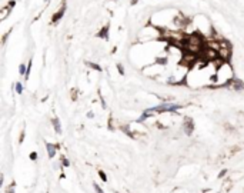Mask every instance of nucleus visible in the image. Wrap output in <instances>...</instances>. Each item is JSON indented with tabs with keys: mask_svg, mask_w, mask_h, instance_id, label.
<instances>
[{
	"mask_svg": "<svg viewBox=\"0 0 244 193\" xmlns=\"http://www.w3.org/2000/svg\"><path fill=\"white\" fill-rule=\"evenodd\" d=\"M181 107H183V104H177V103H174V102H163L159 106L146 109V112L151 113V115H154V113H176Z\"/></svg>",
	"mask_w": 244,
	"mask_h": 193,
	"instance_id": "obj_1",
	"label": "nucleus"
},
{
	"mask_svg": "<svg viewBox=\"0 0 244 193\" xmlns=\"http://www.w3.org/2000/svg\"><path fill=\"white\" fill-rule=\"evenodd\" d=\"M183 132L187 136L193 135V132H194V122H193L191 117H184V120H183Z\"/></svg>",
	"mask_w": 244,
	"mask_h": 193,
	"instance_id": "obj_2",
	"label": "nucleus"
},
{
	"mask_svg": "<svg viewBox=\"0 0 244 193\" xmlns=\"http://www.w3.org/2000/svg\"><path fill=\"white\" fill-rule=\"evenodd\" d=\"M46 150H47L49 159H53L59 150V145H56V143H49V142H47V143H46Z\"/></svg>",
	"mask_w": 244,
	"mask_h": 193,
	"instance_id": "obj_3",
	"label": "nucleus"
},
{
	"mask_svg": "<svg viewBox=\"0 0 244 193\" xmlns=\"http://www.w3.org/2000/svg\"><path fill=\"white\" fill-rule=\"evenodd\" d=\"M64 12H66V4H63V6L60 7L57 12L53 14V17H51V22H53V23H59V22L62 20V17L64 16Z\"/></svg>",
	"mask_w": 244,
	"mask_h": 193,
	"instance_id": "obj_4",
	"label": "nucleus"
},
{
	"mask_svg": "<svg viewBox=\"0 0 244 193\" xmlns=\"http://www.w3.org/2000/svg\"><path fill=\"white\" fill-rule=\"evenodd\" d=\"M228 86H230L233 90H237V92L244 90V82H243V80H238V79H234V80H233Z\"/></svg>",
	"mask_w": 244,
	"mask_h": 193,
	"instance_id": "obj_5",
	"label": "nucleus"
},
{
	"mask_svg": "<svg viewBox=\"0 0 244 193\" xmlns=\"http://www.w3.org/2000/svg\"><path fill=\"white\" fill-rule=\"evenodd\" d=\"M51 124H53V129H54V132H56L57 135H62V133H63L62 124H60V119H59V117H53V119H51Z\"/></svg>",
	"mask_w": 244,
	"mask_h": 193,
	"instance_id": "obj_6",
	"label": "nucleus"
},
{
	"mask_svg": "<svg viewBox=\"0 0 244 193\" xmlns=\"http://www.w3.org/2000/svg\"><path fill=\"white\" fill-rule=\"evenodd\" d=\"M97 37L104 39V40H107V39H109V25H106L104 27H102V29H100V32L97 33Z\"/></svg>",
	"mask_w": 244,
	"mask_h": 193,
	"instance_id": "obj_7",
	"label": "nucleus"
},
{
	"mask_svg": "<svg viewBox=\"0 0 244 193\" xmlns=\"http://www.w3.org/2000/svg\"><path fill=\"white\" fill-rule=\"evenodd\" d=\"M10 13H12V9H10L9 6L3 7V9L0 10V20H1V22H3V20H6V19H7V16H9Z\"/></svg>",
	"mask_w": 244,
	"mask_h": 193,
	"instance_id": "obj_8",
	"label": "nucleus"
},
{
	"mask_svg": "<svg viewBox=\"0 0 244 193\" xmlns=\"http://www.w3.org/2000/svg\"><path fill=\"white\" fill-rule=\"evenodd\" d=\"M86 66H89V67H90V69H91V70H96V72H102V70H103V69H102V67H100V66H99V64H97V63H91V62H86Z\"/></svg>",
	"mask_w": 244,
	"mask_h": 193,
	"instance_id": "obj_9",
	"label": "nucleus"
},
{
	"mask_svg": "<svg viewBox=\"0 0 244 193\" xmlns=\"http://www.w3.org/2000/svg\"><path fill=\"white\" fill-rule=\"evenodd\" d=\"M14 90H16L17 95H23V84H22V82H16L14 83Z\"/></svg>",
	"mask_w": 244,
	"mask_h": 193,
	"instance_id": "obj_10",
	"label": "nucleus"
},
{
	"mask_svg": "<svg viewBox=\"0 0 244 193\" xmlns=\"http://www.w3.org/2000/svg\"><path fill=\"white\" fill-rule=\"evenodd\" d=\"M26 73H27V66L24 63H20L19 66V75L20 76H26Z\"/></svg>",
	"mask_w": 244,
	"mask_h": 193,
	"instance_id": "obj_11",
	"label": "nucleus"
},
{
	"mask_svg": "<svg viewBox=\"0 0 244 193\" xmlns=\"http://www.w3.org/2000/svg\"><path fill=\"white\" fill-rule=\"evenodd\" d=\"M60 160H62V165H63V167H69V166H70V160H69L66 156H62V157H60Z\"/></svg>",
	"mask_w": 244,
	"mask_h": 193,
	"instance_id": "obj_12",
	"label": "nucleus"
},
{
	"mask_svg": "<svg viewBox=\"0 0 244 193\" xmlns=\"http://www.w3.org/2000/svg\"><path fill=\"white\" fill-rule=\"evenodd\" d=\"M91 185H93V189H94V192H96V193H104V192H103V189L99 186V185H97L96 182H93Z\"/></svg>",
	"mask_w": 244,
	"mask_h": 193,
	"instance_id": "obj_13",
	"label": "nucleus"
},
{
	"mask_svg": "<svg viewBox=\"0 0 244 193\" xmlns=\"http://www.w3.org/2000/svg\"><path fill=\"white\" fill-rule=\"evenodd\" d=\"M97 173H99V176H100V179H102L103 182H107V174H106L104 170H99Z\"/></svg>",
	"mask_w": 244,
	"mask_h": 193,
	"instance_id": "obj_14",
	"label": "nucleus"
},
{
	"mask_svg": "<svg viewBox=\"0 0 244 193\" xmlns=\"http://www.w3.org/2000/svg\"><path fill=\"white\" fill-rule=\"evenodd\" d=\"M117 70H119V73H120L122 76H124V75H126V72H124V67H123V64H120V63L117 64Z\"/></svg>",
	"mask_w": 244,
	"mask_h": 193,
	"instance_id": "obj_15",
	"label": "nucleus"
},
{
	"mask_svg": "<svg viewBox=\"0 0 244 193\" xmlns=\"http://www.w3.org/2000/svg\"><path fill=\"white\" fill-rule=\"evenodd\" d=\"M227 173H228V170H227V169H223V170H221V172L218 173V177L221 179V177H224V176H225Z\"/></svg>",
	"mask_w": 244,
	"mask_h": 193,
	"instance_id": "obj_16",
	"label": "nucleus"
},
{
	"mask_svg": "<svg viewBox=\"0 0 244 193\" xmlns=\"http://www.w3.org/2000/svg\"><path fill=\"white\" fill-rule=\"evenodd\" d=\"M6 193H14V183H12V185H10V186L7 187Z\"/></svg>",
	"mask_w": 244,
	"mask_h": 193,
	"instance_id": "obj_17",
	"label": "nucleus"
},
{
	"mask_svg": "<svg viewBox=\"0 0 244 193\" xmlns=\"http://www.w3.org/2000/svg\"><path fill=\"white\" fill-rule=\"evenodd\" d=\"M23 140H24V130H22V133H20V139H19V143H20V145L23 143Z\"/></svg>",
	"mask_w": 244,
	"mask_h": 193,
	"instance_id": "obj_18",
	"label": "nucleus"
},
{
	"mask_svg": "<svg viewBox=\"0 0 244 193\" xmlns=\"http://www.w3.org/2000/svg\"><path fill=\"white\" fill-rule=\"evenodd\" d=\"M30 159H32V160H36V159H37V153H36V152H32V153H30Z\"/></svg>",
	"mask_w": 244,
	"mask_h": 193,
	"instance_id": "obj_19",
	"label": "nucleus"
},
{
	"mask_svg": "<svg viewBox=\"0 0 244 193\" xmlns=\"http://www.w3.org/2000/svg\"><path fill=\"white\" fill-rule=\"evenodd\" d=\"M71 97H73V100H76V89L71 90Z\"/></svg>",
	"mask_w": 244,
	"mask_h": 193,
	"instance_id": "obj_20",
	"label": "nucleus"
},
{
	"mask_svg": "<svg viewBox=\"0 0 244 193\" xmlns=\"http://www.w3.org/2000/svg\"><path fill=\"white\" fill-rule=\"evenodd\" d=\"M93 116H94V115H93L91 112H89V113H87V117H93Z\"/></svg>",
	"mask_w": 244,
	"mask_h": 193,
	"instance_id": "obj_21",
	"label": "nucleus"
},
{
	"mask_svg": "<svg viewBox=\"0 0 244 193\" xmlns=\"http://www.w3.org/2000/svg\"><path fill=\"white\" fill-rule=\"evenodd\" d=\"M46 1H49V0H46Z\"/></svg>",
	"mask_w": 244,
	"mask_h": 193,
	"instance_id": "obj_22",
	"label": "nucleus"
}]
</instances>
